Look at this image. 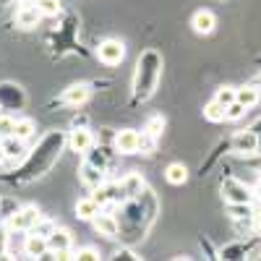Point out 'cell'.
<instances>
[{
    "label": "cell",
    "mask_w": 261,
    "mask_h": 261,
    "mask_svg": "<svg viewBox=\"0 0 261 261\" xmlns=\"http://www.w3.org/2000/svg\"><path fill=\"white\" fill-rule=\"evenodd\" d=\"M115 151H120V154H136L139 151V130L123 128L115 136Z\"/></svg>",
    "instance_id": "6"
},
{
    "label": "cell",
    "mask_w": 261,
    "mask_h": 261,
    "mask_svg": "<svg viewBox=\"0 0 261 261\" xmlns=\"http://www.w3.org/2000/svg\"><path fill=\"white\" fill-rule=\"evenodd\" d=\"M258 146H261V139H258L256 130H238L230 139V149L241 157H253L258 151Z\"/></svg>",
    "instance_id": "2"
},
{
    "label": "cell",
    "mask_w": 261,
    "mask_h": 261,
    "mask_svg": "<svg viewBox=\"0 0 261 261\" xmlns=\"http://www.w3.org/2000/svg\"><path fill=\"white\" fill-rule=\"evenodd\" d=\"M214 99L220 102V105H225V107H230V105L238 99V89H235V86H222V89L217 92V97H214Z\"/></svg>",
    "instance_id": "22"
},
{
    "label": "cell",
    "mask_w": 261,
    "mask_h": 261,
    "mask_svg": "<svg viewBox=\"0 0 261 261\" xmlns=\"http://www.w3.org/2000/svg\"><path fill=\"white\" fill-rule=\"evenodd\" d=\"M99 212H102V206L97 204L94 196H89V199H81V201L76 204V214L81 217V220H94Z\"/></svg>",
    "instance_id": "15"
},
{
    "label": "cell",
    "mask_w": 261,
    "mask_h": 261,
    "mask_svg": "<svg viewBox=\"0 0 261 261\" xmlns=\"http://www.w3.org/2000/svg\"><path fill=\"white\" fill-rule=\"evenodd\" d=\"M165 178H167V183H172V186H183V183L188 180V167L180 165V162H172V165H167V170H165Z\"/></svg>",
    "instance_id": "16"
},
{
    "label": "cell",
    "mask_w": 261,
    "mask_h": 261,
    "mask_svg": "<svg viewBox=\"0 0 261 261\" xmlns=\"http://www.w3.org/2000/svg\"><path fill=\"white\" fill-rule=\"evenodd\" d=\"M0 160H6V151H3V139H0Z\"/></svg>",
    "instance_id": "31"
},
{
    "label": "cell",
    "mask_w": 261,
    "mask_h": 261,
    "mask_svg": "<svg viewBox=\"0 0 261 261\" xmlns=\"http://www.w3.org/2000/svg\"><path fill=\"white\" fill-rule=\"evenodd\" d=\"M120 188H123L125 196H139L141 188H144V180H141L139 172H130V175H125V178L120 180Z\"/></svg>",
    "instance_id": "19"
},
{
    "label": "cell",
    "mask_w": 261,
    "mask_h": 261,
    "mask_svg": "<svg viewBox=\"0 0 261 261\" xmlns=\"http://www.w3.org/2000/svg\"><path fill=\"white\" fill-rule=\"evenodd\" d=\"M204 118H206L209 123H222V120H227V107L220 105L217 99H212V102L204 107Z\"/></svg>",
    "instance_id": "18"
},
{
    "label": "cell",
    "mask_w": 261,
    "mask_h": 261,
    "mask_svg": "<svg viewBox=\"0 0 261 261\" xmlns=\"http://www.w3.org/2000/svg\"><path fill=\"white\" fill-rule=\"evenodd\" d=\"M222 196H225L227 204H251V201H253L251 188H248L243 180H238V178H225V183H222Z\"/></svg>",
    "instance_id": "3"
},
{
    "label": "cell",
    "mask_w": 261,
    "mask_h": 261,
    "mask_svg": "<svg viewBox=\"0 0 261 261\" xmlns=\"http://www.w3.org/2000/svg\"><path fill=\"white\" fill-rule=\"evenodd\" d=\"M162 76V55L157 50H146L141 53L139 63H136V76H134V94L136 99H149L154 94L157 84Z\"/></svg>",
    "instance_id": "1"
},
{
    "label": "cell",
    "mask_w": 261,
    "mask_h": 261,
    "mask_svg": "<svg viewBox=\"0 0 261 261\" xmlns=\"http://www.w3.org/2000/svg\"><path fill=\"white\" fill-rule=\"evenodd\" d=\"M92 222H94L97 232L105 235V238H118V235H120V220H118L115 214H105V212H99Z\"/></svg>",
    "instance_id": "7"
},
{
    "label": "cell",
    "mask_w": 261,
    "mask_h": 261,
    "mask_svg": "<svg viewBox=\"0 0 261 261\" xmlns=\"http://www.w3.org/2000/svg\"><path fill=\"white\" fill-rule=\"evenodd\" d=\"M3 256H8V238L0 232V258H3Z\"/></svg>",
    "instance_id": "30"
},
{
    "label": "cell",
    "mask_w": 261,
    "mask_h": 261,
    "mask_svg": "<svg viewBox=\"0 0 261 261\" xmlns=\"http://www.w3.org/2000/svg\"><path fill=\"white\" fill-rule=\"evenodd\" d=\"M86 99H89V86H86V84H73L63 94V102H68V105H81Z\"/></svg>",
    "instance_id": "14"
},
{
    "label": "cell",
    "mask_w": 261,
    "mask_h": 261,
    "mask_svg": "<svg viewBox=\"0 0 261 261\" xmlns=\"http://www.w3.org/2000/svg\"><path fill=\"white\" fill-rule=\"evenodd\" d=\"M71 243H73L71 232H68V230H63V227H55V232L47 238V246H50V251L55 253V258H58V253L71 251Z\"/></svg>",
    "instance_id": "8"
},
{
    "label": "cell",
    "mask_w": 261,
    "mask_h": 261,
    "mask_svg": "<svg viewBox=\"0 0 261 261\" xmlns=\"http://www.w3.org/2000/svg\"><path fill=\"white\" fill-rule=\"evenodd\" d=\"M154 144H157V139L151 136V134H139V149L144 151V154H151V151H154Z\"/></svg>",
    "instance_id": "26"
},
{
    "label": "cell",
    "mask_w": 261,
    "mask_h": 261,
    "mask_svg": "<svg viewBox=\"0 0 261 261\" xmlns=\"http://www.w3.org/2000/svg\"><path fill=\"white\" fill-rule=\"evenodd\" d=\"M162 128H165V118L162 115H154V118H149V123H146V134H151L154 139H160L162 136Z\"/></svg>",
    "instance_id": "25"
},
{
    "label": "cell",
    "mask_w": 261,
    "mask_h": 261,
    "mask_svg": "<svg viewBox=\"0 0 261 261\" xmlns=\"http://www.w3.org/2000/svg\"><path fill=\"white\" fill-rule=\"evenodd\" d=\"M73 258H79V261H94V258H99V251L97 248H81Z\"/></svg>",
    "instance_id": "29"
},
{
    "label": "cell",
    "mask_w": 261,
    "mask_h": 261,
    "mask_svg": "<svg viewBox=\"0 0 261 261\" xmlns=\"http://www.w3.org/2000/svg\"><path fill=\"white\" fill-rule=\"evenodd\" d=\"M191 27H193V32L196 34H212L214 32V27H217V18H214V13L212 11H196L193 13V21H191Z\"/></svg>",
    "instance_id": "10"
},
{
    "label": "cell",
    "mask_w": 261,
    "mask_h": 261,
    "mask_svg": "<svg viewBox=\"0 0 261 261\" xmlns=\"http://www.w3.org/2000/svg\"><path fill=\"white\" fill-rule=\"evenodd\" d=\"M97 58L105 65H118L125 58V45H123L120 39H105L102 45L97 47Z\"/></svg>",
    "instance_id": "4"
},
{
    "label": "cell",
    "mask_w": 261,
    "mask_h": 261,
    "mask_svg": "<svg viewBox=\"0 0 261 261\" xmlns=\"http://www.w3.org/2000/svg\"><path fill=\"white\" fill-rule=\"evenodd\" d=\"M68 141H71V149L79 151V154H86V151L94 146V136H92L89 128H76Z\"/></svg>",
    "instance_id": "11"
},
{
    "label": "cell",
    "mask_w": 261,
    "mask_h": 261,
    "mask_svg": "<svg viewBox=\"0 0 261 261\" xmlns=\"http://www.w3.org/2000/svg\"><path fill=\"white\" fill-rule=\"evenodd\" d=\"M246 110H248V107H246V105H241V102L235 99V102L227 107V120H241V118L246 115Z\"/></svg>",
    "instance_id": "28"
},
{
    "label": "cell",
    "mask_w": 261,
    "mask_h": 261,
    "mask_svg": "<svg viewBox=\"0 0 261 261\" xmlns=\"http://www.w3.org/2000/svg\"><path fill=\"white\" fill-rule=\"evenodd\" d=\"M258 196H261V183H258Z\"/></svg>",
    "instance_id": "33"
},
{
    "label": "cell",
    "mask_w": 261,
    "mask_h": 261,
    "mask_svg": "<svg viewBox=\"0 0 261 261\" xmlns=\"http://www.w3.org/2000/svg\"><path fill=\"white\" fill-rule=\"evenodd\" d=\"M47 251H50L47 238H42V235H37V232H29V235H27V241H24V253H27V256L42 258Z\"/></svg>",
    "instance_id": "9"
},
{
    "label": "cell",
    "mask_w": 261,
    "mask_h": 261,
    "mask_svg": "<svg viewBox=\"0 0 261 261\" xmlns=\"http://www.w3.org/2000/svg\"><path fill=\"white\" fill-rule=\"evenodd\" d=\"M3 151H6V160H18V157H24V139H18V136H6V139H3Z\"/></svg>",
    "instance_id": "17"
},
{
    "label": "cell",
    "mask_w": 261,
    "mask_h": 261,
    "mask_svg": "<svg viewBox=\"0 0 261 261\" xmlns=\"http://www.w3.org/2000/svg\"><path fill=\"white\" fill-rule=\"evenodd\" d=\"M81 180H84V186H89V188H99L102 183H105V172H102V167L99 165H94V162H86L84 167H81Z\"/></svg>",
    "instance_id": "13"
},
{
    "label": "cell",
    "mask_w": 261,
    "mask_h": 261,
    "mask_svg": "<svg viewBox=\"0 0 261 261\" xmlns=\"http://www.w3.org/2000/svg\"><path fill=\"white\" fill-rule=\"evenodd\" d=\"M29 6H37L42 11V16H58L60 13V3L58 0H24Z\"/></svg>",
    "instance_id": "21"
},
{
    "label": "cell",
    "mask_w": 261,
    "mask_h": 261,
    "mask_svg": "<svg viewBox=\"0 0 261 261\" xmlns=\"http://www.w3.org/2000/svg\"><path fill=\"white\" fill-rule=\"evenodd\" d=\"M39 220V212L34 206H24V209H18L11 214V220H8V227L16 230V232H29Z\"/></svg>",
    "instance_id": "5"
},
{
    "label": "cell",
    "mask_w": 261,
    "mask_h": 261,
    "mask_svg": "<svg viewBox=\"0 0 261 261\" xmlns=\"http://www.w3.org/2000/svg\"><path fill=\"white\" fill-rule=\"evenodd\" d=\"M258 99H261V92L256 89V86H241V89H238V102L246 105L248 110L258 105Z\"/></svg>",
    "instance_id": "20"
},
{
    "label": "cell",
    "mask_w": 261,
    "mask_h": 261,
    "mask_svg": "<svg viewBox=\"0 0 261 261\" xmlns=\"http://www.w3.org/2000/svg\"><path fill=\"white\" fill-rule=\"evenodd\" d=\"M256 225H258V230H261V212L256 214Z\"/></svg>",
    "instance_id": "32"
},
{
    "label": "cell",
    "mask_w": 261,
    "mask_h": 261,
    "mask_svg": "<svg viewBox=\"0 0 261 261\" xmlns=\"http://www.w3.org/2000/svg\"><path fill=\"white\" fill-rule=\"evenodd\" d=\"M13 136H18V139H32L34 136V123L32 120H16V130H13Z\"/></svg>",
    "instance_id": "23"
},
{
    "label": "cell",
    "mask_w": 261,
    "mask_h": 261,
    "mask_svg": "<svg viewBox=\"0 0 261 261\" xmlns=\"http://www.w3.org/2000/svg\"><path fill=\"white\" fill-rule=\"evenodd\" d=\"M13 130H16V120L8 118V115H0V139L13 136Z\"/></svg>",
    "instance_id": "27"
},
{
    "label": "cell",
    "mask_w": 261,
    "mask_h": 261,
    "mask_svg": "<svg viewBox=\"0 0 261 261\" xmlns=\"http://www.w3.org/2000/svg\"><path fill=\"white\" fill-rule=\"evenodd\" d=\"M39 18H42V11H39L37 6L24 3V6L18 8V13H16V24H18L21 29H32V27L39 24Z\"/></svg>",
    "instance_id": "12"
},
{
    "label": "cell",
    "mask_w": 261,
    "mask_h": 261,
    "mask_svg": "<svg viewBox=\"0 0 261 261\" xmlns=\"http://www.w3.org/2000/svg\"><path fill=\"white\" fill-rule=\"evenodd\" d=\"M29 232H37V235H42V238H50V235L55 232V222H53V220H42V217H39L37 225H34Z\"/></svg>",
    "instance_id": "24"
}]
</instances>
